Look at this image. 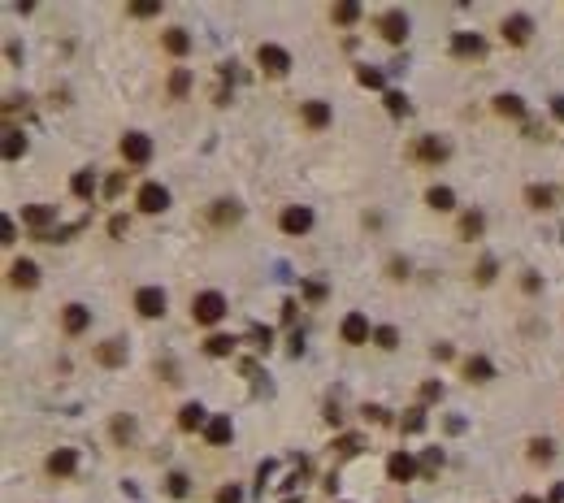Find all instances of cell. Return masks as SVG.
I'll return each instance as SVG.
<instances>
[{
  "mask_svg": "<svg viewBox=\"0 0 564 503\" xmlns=\"http://www.w3.org/2000/svg\"><path fill=\"white\" fill-rule=\"evenodd\" d=\"M425 200H430V208H438V213H451V208H456V191H451V187H430Z\"/></svg>",
  "mask_w": 564,
  "mask_h": 503,
  "instance_id": "obj_24",
  "label": "cell"
},
{
  "mask_svg": "<svg viewBox=\"0 0 564 503\" xmlns=\"http://www.w3.org/2000/svg\"><path fill=\"white\" fill-rule=\"evenodd\" d=\"M338 334H343V343H352V347L369 343V321H365V313H348L343 325H338Z\"/></svg>",
  "mask_w": 564,
  "mask_h": 503,
  "instance_id": "obj_5",
  "label": "cell"
},
{
  "mask_svg": "<svg viewBox=\"0 0 564 503\" xmlns=\"http://www.w3.org/2000/svg\"><path fill=\"white\" fill-rule=\"evenodd\" d=\"M365 417H369V421H378V425H382V421H386V408H378V404H369V408H365Z\"/></svg>",
  "mask_w": 564,
  "mask_h": 503,
  "instance_id": "obj_51",
  "label": "cell"
},
{
  "mask_svg": "<svg viewBox=\"0 0 564 503\" xmlns=\"http://www.w3.org/2000/svg\"><path fill=\"white\" fill-rule=\"evenodd\" d=\"M356 83H361V87H382V70L361 66V70H356Z\"/></svg>",
  "mask_w": 564,
  "mask_h": 503,
  "instance_id": "obj_38",
  "label": "cell"
},
{
  "mask_svg": "<svg viewBox=\"0 0 564 503\" xmlns=\"http://www.w3.org/2000/svg\"><path fill=\"white\" fill-rule=\"evenodd\" d=\"M400 430H404V434H421V430H425V412H421V408H408V412L400 417Z\"/></svg>",
  "mask_w": 564,
  "mask_h": 503,
  "instance_id": "obj_31",
  "label": "cell"
},
{
  "mask_svg": "<svg viewBox=\"0 0 564 503\" xmlns=\"http://www.w3.org/2000/svg\"><path fill=\"white\" fill-rule=\"evenodd\" d=\"M18 156H26V135L22 131H9L5 135V161H18Z\"/></svg>",
  "mask_w": 564,
  "mask_h": 503,
  "instance_id": "obj_27",
  "label": "cell"
},
{
  "mask_svg": "<svg viewBox=\"0 0 564 503\" xmlns=\"http://www.w3.org/2000/svg\"><path fill=\"white\" fill-rule=\"evenodd\" d=\"M413 152H417L421 161H434V165H438V161H447V143H443V139H434V135L417 139V148H413Z\"/></svg>",
  "mask_w": 564,
  "mask_h": 503,
  "instance_id": "obj_20",
  "label": "cell"
},
{
  "mask_svg": "<svg viewBox=\"0 0 564 503\" xmlns=\"http://www.w3.org/2000/svg\"><path fill=\"white\" fill-rule=\"evenodd\" d=\"M334 447H338L343 456H356V452H361V438H352V434H348V438H338Z\"/></svg>",
  "mask_w": 564,
  "mask_h": 503,
  "instance_id": "obj_41",
  "label": "cell"
},
{
  "mask_svg": "<svg viewBox=\"0 0 564 503\" xmlns=\"http://www.w3.org/2000/svg\"><path fill=\"white\" fill-rule=\"evenodd\" d=\"M208 421H213V417H208L200 404H183V412H178V425H183V430H204Z\"/></svg>",
  "mask_w": 564,
  "mask_h": 503,
  "instance_id": "obj_22",
  "label": "cell"
},
{
  "mask_svg": "<svg viewBox=\"0 0 564 503\" xmlns=\"http://www.w3.org/2000/svg\"><path fill=\"white\" fill-rule=\"evenodd\" d=\"M517 503H538V499H534V494H525V499H517Z\"/></svg>",
  "mask_w": 564,
  "mask_h": 503,
  "instance_id": "obj_54",
  "label": "cell"
},
{
  "mask_svg": "<svg viewBox=\"0 0 564 503\" xmlns=\"http://www.w3.org/2000/svg\"><path fill=\"white\" fill-rule=\"evenodd\" d=\"M217 503H239V490H235V486H221V490H217Z\"/></svg>",
  "mask_w": 564,
  "mask_h": 503,
  "instance_id": "obj_46",
  "label": "cell"
},
{
  "mask_svg": "<svg viewBox=\"0 0 564 503\" xmlns=\"http://www.w3.org/2000/svg\"><path fill=\"white\" fill-rule=\"evenodd\" d=\"M386 113H391V118H404V113H408L404 91H386Z\"/></svg>",
  "mask_w": 564,
  "mask_h": 503,
  "instance_id": "obj_33",
  "label": "cell"
},
{
  "mask_svg": "<svg viewBox=\"0 0 564 503\" xmlns=\"http://www.w3.org/2000/svg\"><path fill=\"white\" fill-rule=\"evenodd\" d=\"M109 235L122 239V235H126V217H113V221H109Z\"/></svg>",
  "mask_w": 564,
  "mask_h": 503,
  "instance_id": "obj_49",
  "label": "cell"
},
{
  "mask_svg": "<svg viewBox=\"0 0 564 503\" xmlns=\"http://www.w3.org/2000/svg\"><path fill=\"white\" fill-rule=\"evenodd\" d=\"M417 469H421V464H417L408 452H391V456H386V477H391V482H408Z\"/></svg>",
  "mask_w": 564,
  "mask_h": 503,
  "instance_id": "obj_9",
  "label": "cell"
},
{
  "mask_svg": "<svg viewBox=\"0 0 564 503\" xmlns=\"http://www.w3.org/2000/svg\"><path fill=\"white\" fill-rule=\"evenodd\" d=\"M465 377H469V382H490V377H495V365H490L486 356H469V360H465Z\"/></svg>",
  "mask_w": 564,
  "mask_h": 503,
  "instance_id": "obj_21",
  "label": "cell"
},
{
  "mask_svg": "<svg viewBox=\"0 0 564 503\" xmlns=\"http://www.w3.org/2000/svg\"><path fill=\"white\" fill-rule=\"evenodd\" d=\"M438 469H443V452H438V447H430V452L421 456V473H425V477H434Z\"/></svg>",
  "mask_w": 564,
  "mask_h": 503,
  "instance_id": "obj_35",
  "label": "cell"
},
{
  "mask_svg": "<svg viewBox=\"0 0 564 503\" xmlns=\"http://www.w3.org/2000/svg\"><path fill=\"white\" fill-rule=\"evenodd\" d=\"M256 61H261L265 74L282 78V74L291 70V52H287V48H278V44H261V48H256Z\"/></svg>",
  "mask_w": 564,
  "mask_h": 503,
  "instance_id": "obj_2",
  "label": "cell"
},
{
  "mask_svg": "<svg viewBox=\"0 0 564 503\" xmlns=\"http://www.w3.org/2000/svg\"><path fill=\"white\" fill-rule=\"evenodd\" d=\"M0 235H5V243H14V235H18V226H14V217H5V221H0Z\"/></svg>",
  "mask_w": 564,
  "mask_h": 503,
  "instance_id": "obj_47",
  "label": "cell"
},
{
  "mask_svg": "<svg viewBox=\"0 0 564 503\" xmlns=\"http://www.w3.org/2000/svg\"><path fill=\"white\" fill-rule=\"evenodd\" d=\"M79 469V452H74V447H56V452L48 456V473L52 477H70Z\"/></svg>",
  "mask_w": 564,
  "mask_h": 503,
  "instance_id": "obj_10",
  "label": "cell"
},
{
  "mask_svg": "<svg viewBox=\"0 0 564 503\" xmlns=\"http://www.w3.org/2000/svg\"><path fill=\"white\" fill-rule=\"evenodd\" d=\"M421 400H425V404L443 400V386H438V382H425V386H421Z\"/></svg>",
  "mask_w": 564,
  "mask_h": 503,
  "instance_id": "obj_42",
  "label": "cell"
},
{
  "mask_svg": "<svg viewBox=\"0 0 564 503\" xmlns=\"http://www.w3.org/2000/svg\"><path fill=\"white\" fill-rule=\"evenodd\" d=\"M52 217H56V208H52V204H31V208H22V221L35 230V239H39V235H48V221H52Z\"/></svg>",
  "mask_w": 564,
  "mask_h": 503,
  "instance_id": "obj_11",
  "label": "cell"
},
{
  "mask_svg": "<svg viewBox=\"0 0 564 503\" xmlns=\"http://www.w3.org/2000/svg\"><path fill=\"white\" fill-rule=\"evenodd\" d=\"M373 343H378L382 352H391V347H400V334H395L391 325H382V330H373Z\"/></svg>",
  "mask_w": 564,
  "mask_h": 503,
  "instance_id": "obj_34",
  "label": "cell"
},
{
  "mask_svg": "<svg viewBox=\"0 0 564 503\" xmlns=\"http://www.w3.org/2000/svg\"><path fill=\"white\" fill-rule=\"evenodd\" d=\"M122 156H126L131 165H148V161H152V139L139 135V131H126V135H122Z\"/></svg>",
  "mask_w": 564,
  "mask_h": 503,
  "instance_id": "obj_3",
  "label": "cell"
},
{
  "mask_svg": "<svg viewBox=\"0 0 564 503\" xmlns=\"http://www.w3.org/2000/svg\"><path fill=\"white\" fill-rule=\"evenodd\" d=\"M495 113H503V118H525V100L521 96H495Z\"/></svg>",
  "mask_w": 564,
  "mask_h": 503,
  "instance_id": "obj_23",
  "label": "cell"
},
{
  "mask_svg": "<svg viewBox=\"0 0 564 503\" xmlns=\"http://www.w3.org/2000/svg\"><path fill=\"white\" fill-rule=\"evenodd\" d=\"M122 187H126V174H113V178L104 183V195H118Z\"/></svg>",
  "mask_w": 564,
  "mask_h": 503,
  "instance_id": "obj_45",
  "label": "cell"
},
{
  "mask_svg": "<svg viewBox=\"0 0 564 503\" xmlns=\"http://www.w3.org/2000/svg\"><path fill=\"white\" fill-rule=\"evenodd\" d=\"M70 191H74L79 200H91V195H96V174H91V170H79V174L70 178Z\"/></svg>",
  "mask_w": 564,
  "mask_h": 503,
  "instance_id": "obj_25",
  "label": "cell"
},
{
  "mask_svg": "<svg viewBox=\"0 0 564 503\" xmlns=\"http://www.w3.org/2000/svg\"><path fill=\"white\" fill-rule=\"evenodd\" d=\"M451 52H456V57H482V52H486V39L460 31V35H451Z\"/></svg>",
  "mask_w": 564,
  "mask_h": 503,
  "instance_id": "obj_13",
  "label": "cell"
},
{
  "mask_svg": "<svg viewBox=\"0 0 564 503\" xmlns=\"http://www.w3.org/2000/svg\"><path fill=\"white\" fill-rule=\"evenodd\" d=\"M551 113H555V122H564V96H551Z\"/></svg>",
  "mask_w": 564,
  "mask_h": 503,
  "instance_id": "obj_52",
  "label": "cell"
},
{
  "mask_svg": "<svg viewBox=\"0 0 564 503\" xmlns=\"http://www.w3.org/2000/svg\"><path fill=\"white\" fill-rule=\"evenodd\" d=\"M525 200H530V208H551L555 204V191L551 187H525Z\"/></svg>",
  "mask_w": 564,
  "mask_h": 503,
  "instance_id": "obj_28",
  "label": "cell"
},
{
  "mask_svg": "<svg viewBox=\"0 0 564 503\" xmlns=\"http://www.w3.org/2000/svg\"><path fill=\"white\" fill-rule=\"evenodd\" d=\"M9 283H14V287H35V283H39L35 260H14V265H9Z\"/></svg>",
  "mask_w": 564,
  "mask_h": 503,
  "instance_id": "obj_17",
  "label": "cell"
},
{
  "mask_svg": "<svg viewBox=\"0 0 564 503\" xmlns=\"http://www.w3.org/2000/svg\"><path fill=\"white\" fill-rule=\"evenodd\" d=\"M330 18H334L338 26H352V22L361 18V5H356V0H343V5H334V9H330Z\"/></svg>",
  "mask_w": 564,
  "mask_h": 503,
  "instance_id": "obj_26",
  "label": "cell"
},
{
  "mask_svg": "<svg viewBox=\"0 0 564 503\" xmlns=\"http://www.w3.org/2000/svg\"><path fill=\"white\" fill-rule=\"evenodd\" d=\"M547 503H564V486H555V490H551V499H547Z\"/></svg>",
  "mask_w": 564,
  "mask_h": 503,
  "instance_id": "obj_53",
  "label": "cell"
},
{
  "mask_svg": "<svg viewBox=\"0 0 564 503\" xmlns=\"http://www.w3.org/2000/svg\"><path fill=\"white\" fill-rule=\"evenodd\" d=\"M135 308H139V317H161L165 313V291L161 287H139L135 291Z\"/></svg>",
  "mask_w": 564,
  "mask_h": 503,
  "instance_id": "obj_8",
  "label": "cell"
},
{
  "mask_svg": "<svg viewBox=\"0 0 564 503\" xmlns=\"http://www.w3.org/2000/svg\"><path fill=\"white\" fill-rule=\"evenodd\" d=\"M204 352L208 356H231L235 352V339H231V334H213V339L204 343Z\"/></svg>",
  "mask_w": 564,
  "mask_h": 503,
  "instance_id": "obj_30",
  "label": "cell"
},
{
  "mask_svg": "<svg viewBox=\"0 0 564 503\" xmlns=\"http://www.w3.org/2000/svg\"><path fill=\"white\" fill-rule=\"evenodd\" d=\"M278 226L287 230V235H304L308 226H313V213L304 208V204H291V208H282V217H278Z\"/></svg>",
  "mask_w": 564,
  "mask_h": 503,
  "instance_id": "obj_6",
  "label": "cell"
},
{
  "mask_svg": "<svg viewBox=\"0 0 564 503\" xmlns=\"http://www.w3.org/2000/svg\"><path fill=\"white\" fill-rule=\"evenodd\" d=\"M165 486H169V494H174V499H183V494L191 490V486H187V473H169Z\"/></svg>",
  "mask_w": 564,
  "mask_h": 503,
  "instance_id": "obj_36",
  "label": "cell"
},
{
  "mask_svg": "<svg viewBox=\"0 0 564 503\" xmlns=\"http://www.w3.org/2000/svg\"><path fill=\"white\" fill-rule=\"evenodd\" d=\"M161 44H165V52H169V57H187V52H191V35H187L183 26H169Z\"/></svg>",
  "mask_w": 564,
  "mask_h": 503,
  "instance_id": "obj_16",
  "label": "cell"
},
{
  "mask_svg": "<svg viewBox=\"0 0 564 503\" xmlns=\"http://www.w3.org/2000/svg\"><path fill=\"white\" fill-rule=\"evenodd\" d=\"M530 460H543V464L551 460V442H547V438H534V442H530Z\"/></svg>",
  "mask_w": 564,
  "mask_h": 503,
  "instance_id": "obj_39",
  "label": "cell"
},
{
  "mask_svg": "<svg viewBox=\"0 0 564 503\" xmlns=\"http://www.w3.org/2000/svg\"><path fill=\"white\" fill-rule=\"evenodd\" d=\"M96 360H100V365H109V369H113V365H126V343H118V339L100 343V347H96Z\"/></svg>",
  "mask_w": 564,
  "mask_h": 503,
  "instance_id": "obj_19",
  "label": "cell"
},
{
  "mask_svg": "<svg viewBox=\"0 0 564 503\" xmlns=\"http://www.w3.org/2000/svg\"><path fill=\"white\" fill-rule=\"evenodd\" d=\"M204 438L213 442V447H226L235 438V425H231V417H213L208 425H204Z\"/></svg>",
  "mask_w": 564,
  "mask_h": 503,
  "instance_id": "obj_14",
  "label": "cell"
},
{
  "mask_svg": "<svg viewBox=\"0 0 564 503\" xmlns=\"http://www.w3.org/2000/svg\"><path fill=\"white\" fill-rule=\"evenodd\" d=\"M217 221H221V226H226V221H239V204H231V200H221L217 204V213H213Z\"/></svg>",
  "mask_w": 564,
  "mask_h": 503,
  "instance_id": "obj_37",
  "label": "cell"
},
{
  "mask_svg": "<svg viewBox=\"0 0 564 503\" xmlns=\"http://www.w3.org/2000/svg\"><path fill=\"white\" fill-rule=\"evenodd\" d=\"M135 200H139V208H143V213H165V208H169V191H165L161 183H143Z\"/></svg>",
  "mask_w": 564,
  "mask_h": 503,
  "instance_id": "obj_7",
  "label": "cell"
},
{
  "mask_svg": "<svg viewBox=\"0 0 564 503\" xmlns=\"http://www.w3.org/2000/svg\"><path fill=\"white\" fill-rule=\"evenodd\" d=\"M478 283H495V260H490V256L478 265Z\"/></svg>",
  "mask_w": 564,
  "mask_h": 503,
  "instance_id": "obj_43",
  "label": "cell"
},
{
  "mask_svg": "<svg viewBox=\"0 0 564 503\" xmlns=\"http://www.w3.org/2000/svg\"><path fill=\"white\" fill-rule=\"evenodd\" d=\"M482 226H486L482 213H465V217H460V235H465V239H478V235H482Z\"/></svg>",
  "mask_w": 564,
  "mask_h": 503,
  "instance_id": "obj_32",
  "label": "cell"
},
{
  "mask_svg": "<svg viewBox=\"0 0 564 503\" xmlns=\"http://www.w3.org/2000/svg\"><path fill=\"white\" fill-rule=\"evenodd\" d=\"M304 295H308V300H326V287H321V283H308Z\"/></svg>",
  "mask_w": 564,
  "mask_h": 503,
  "instance_id": "obj_50",
  "label": "cell"
},
{
  "mask_svg": "<svg viewBox=\"0 0 564 503\" xmlns=\"http://www.w3.org/2000/svg\"><path fill=\"white\" fill-rule=\"evenodd\" d=\"M187 91H191V74H187V70L178 66L174 74H169V96H174V100H183Z\"/></svg>",
  "mask_w": 564,
  "mask_h": 503,
  "instance_id": "obj_29",
  "label": "cell"
},
{
  "mask_svg": "<svg viewBox=\"0 0 564 503\" xmlns=\"http://www.w3.org/2000/svg\"><path fill=\"white\" fill-rule=\"evenodd\" d=\"M113 434H118V438H131V434H135V421H131V417H118V421H113Z\"/></svg>",
  "mask_w": 564,
  "mask_h": 503,
  "instance_id": "obj_40",
  "label": "cell"
},
{
  "mask_svg": "<svg viewBox=\"0 0 564 503\" xmlns=\"http://www.w3.org/2000/svg\"><path fill=\"white\" fill-rule=\"evenodd\" d=\"M161 5H131V18H156Z\"/></svg>",
  "mask_w": 564,
  "mask_h": 503,
  "instance_id": "obj_44",
  "label": "cell"
},
{
  "mask_svg": "<svg viewBox=\"0 0 564 503\" xmlns=\"http://www.w3.org/2000/svg\"><path fill=\"white\" fill-rule=\"evenodd\" d=\"M252 343H256V347H269V330H261V325H252Z\"/></svg>",
  "mask_w": 564,
  "mask_h": 503,
  "instance_id": "obj_48",
  "label": "cell"
},
{
  "mask_svg": "<svg viewBox=\"0 0 564 503\" xmlns=\"http://www.w3.org/2000/svg\"><path fill=\"white\" fill-rule=\"evenodd\" d=\"M61 325H66V334H83V330L91 325V313H87L83 304H66V313H61Z\"/></svg>",
  "mask_w": 564,
  "mask_h": 503,
  "instance_id": "obj_15",
  "label": "cell"
},
{
  "mask_svg": "<svg viewBox=\"0 0 564 503\" xmlns=\"http://www.w3.org/2000/svg\"><path fill=\"white\" fill-rule=\"evenodd\" d=\"M191 317H196V325H217L226 317V295L221 291H200L191 300Z\"/></svg>",
  "mask_w": 564,
  "mask_h": 503,
  "instance_id": "obj_1",
  "label": "cell"
},
{
  "mask_svg": "<svg viewBox=\"0 0 564 503\" xmlns=\"http://www.w3.org/2000/svg\"><path fill=\"white\" fill-rule=\"evenodd\" d=\"M530 35H534V22L525 14H513V18L503 22V39L508 44H530Z\"/></svg>",
  "mask_w": 564,
  "mask_h": 503,
  "instance_id": "obj_12",
  "label": "cell"
},
{
  "mask_svg": "<svg viewBox=\"0 0 564 503\" xmlns=\"http://www.w3.org/2000/svg\"><path fill=\"white\" fill-rule=\"evenodd\" d=\"M304 126H313V131L330 126V104H326V100H308V104H304Z\"/></svg>",
  "mask_w": 564,
  "mask_h": 503,
  "instance_id": "obj_18",
  "label": "cell"
},
{
  "mask_svg": "<svg viewBox=\"0 0 564 503\" xmlns=\"http://www.w3.org/2000/svg\"><path fill=\"white\" fill-rule=\"evenodd\" d=\"M378 31H382V39H391V44H404V39H408V18H404L400 9H386V14L378 18Z\"/></svg>",
  "mask_w": 564,
  "mask_h": 503,
  "instance_id": "obj_4",
  "label": "cell"
}]
</instances>
